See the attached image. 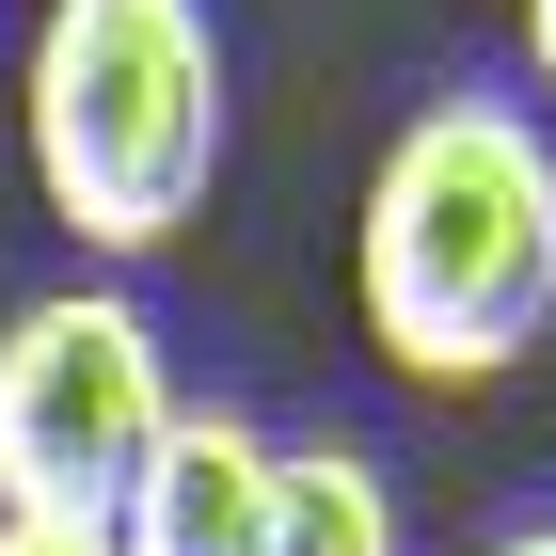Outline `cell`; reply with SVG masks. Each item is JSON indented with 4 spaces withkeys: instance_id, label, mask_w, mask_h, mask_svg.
Returning <instances> with one entry per match:
<instances>
[{
    "instance_id": "6da1fadb",
    "label": "cell",
    "mask_w": 556,
    "mask_h": 556,
    "mask_svg": "<svg viewBox=\"0 0 556 556\" xmlns=\"http://www.w3.org/2000/svg\"><path fill=\"white\" fill-rule=\"evenodd\" d=\"M350 287H366V334L397 382H445V397L509 382L556 334V128L493 80L429 96L366 175Z\"/></svg>"
},
{
    "instance_id": "7a4b0ae2",
    "label": "cell",
    "mask_w": 556,
    "mask_h": 556,
    "mask_svg": "<svg viewBox=\"0 0 556 556\" xmlns=\"http://www.w3.org/2000/svg\"><path fill=\"white\" fill-rule=\"evenodd\" d=\"M33 191L80 255H160L223 175V16L207 0H48L16 64Z\"/></svg>"
},
{
    "instance_id": "277c9868",
    "label": "cell",
    "mask_w": 556,
    "mask_h": 556,
    "mask_svg": "<svg viewBox=\"0 0 556 556\" xmlns=\"http://www.w3.org/2000/svg\"><path fill=\"white\" fill-rule=\"evenodd\" d=\"M270 445H287V429H255L239 397H175L160 445H143V477L112 493L96 541H112V556H255V525H270Z\"/></svg>"
},
{
    "instance_id": "52a82bcc",
    "label": "cell",
    "mask_w": 556,
    "mask_h": 556,
    "mask_svg": "<svg viewBox=\"0 0 556 556\" xmlns=\"http://www.w3.org/2000/svg\"><path fill=\"white\" fill-rule=\"evenodd\" d=\"M477 556H556V509H525V525H493Z\"/></svg>"
},
{
    "instance_id": "8992f818",
    "label": "cell",
    "mask_w": 556,
    "mask_h": 556,
    "mask_svg": "<svg viewBox=\"0 0 556 556\" xmlns=\"http://www.w3.org/2000/svg\"><path fill=\"white\" fill-rule=\"evenodd\" d=\"M0 556H112L96 525H0Z\"/></svg>"
},
{
    "instance_id": "3957f363",
    "label": "cell",
    "mask_w": 556,
    "mask_h": 556,
    "mask_svg": "<svg viewBox=\"0 0 556 556\" xmlns=\"http://www.w3.org/2000/svg\"><path fill=\"white\" fill-rule=\"evenodd\" d=\"M175 414V350L128 287H33L0 318V525H112Z\"/></svg>"
},
{
    "instance_id": "ba28073f",
    "label": "cell",
    "mask_w": 556,
    "mask_h": 556,
    "mask_svg": "<svg viewBox=\"0 0 556 556\" xmlns=\"http://www.w3.org/2000/svg\"><path fill=\"white\" fill-rule=\"evenodd\" d=\"M525 64H541V96H556V0H525Z\"/></svg>"
},
{
    "instance_id": "5b68a950",
    "label": "cell",
    "mask_w": 556,
    "mask_h": 556,
    "mask_svg": "<svg viewBox=\"0 0 556 556\" xmlns=\"http://www.w3.org/2000/svg\"><path fill=\"white\" fill-rule=\"evenodd\" d=\"M255 556H414L397 477L366 462V445H334V429L270 445V525H255Z\"/></svg>"
}]
</instances>
